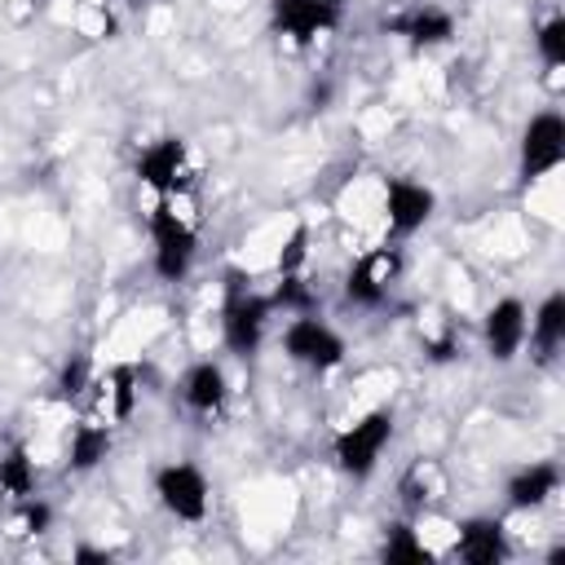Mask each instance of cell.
I'll use <instances>...</instances> for the list:
<instances>
[{
    "mask_svg": "<svg viewBox=\"0 0 565 565\" xmlns=\"http://www.w3.org/2000/svg\"><path fill=\"white\" fill-rule=\"evenodd\" d=\"M525 335L534 340L539 358H552V353L561 349V340H565V291L543 296V305L534 309V318H530Z\"/></svg>",
    "mask_w": 565,
    "mask_h": 565,
    "instance_id": "obj_16",
    "label": "cell"
},
{
    "mask_svg": "<svg viewBox=\"0 0 565 565\" xmlns=\"http://www.w3.org/2000/svg\"><path fill=\"white\" fill-rule=\"evenodd\" d=\"M561 159H565V119L556 110H543L521 132V181L530 185V181L556 172Z\"/></svg>",
    "mask_w": 565,
    "mask_h": 565,
    "instance_id": "obj_5",
    "label": "cell"
},
{
    "mask_svg": "<svg viewBox=\"0 0 565 565\" xmlns=\"http://www.w3.org/2000/svg\"><path fill=\"white\" fill-rule=\"evenodd\" d=\"M106 455H110V428H102V424H75L71 428L66 459L75 472H93L97 463H106Z\"/></svg>",
    "mask_w": 565,
    "mask_h": 565,
    "instance_id": "obj_17",
    "label": "cell"
},
{
    "mask_svg": "<svg viewBox=\"0 0 565 565\" xmlns=\"http://www.w3.org/2000/svg\"><path fill=\"white\" fill-rule=\"evenodd\" d=\"M137 181L150 185L154 194H181L190 185V159L181 137H159L137 154Z\"/></svg>",
    "mask_w": 565,
    "mask_h": 565,
    "instance_id": "obj_8",
    "label": "cell"
},
{
    "mask_svg": "<svg viewBox=\"0 0 565 565\" xmlns=\"http://www.w3.org/2000/svg\"><path fill=\"white\" fill-rule=\"evenodd\" d=\"M137 406V371L132 366H115L110 371V411L115 419H128Z\"/></svg>",
    "mask_w": 565,
    "mask_h": 565,
    "instance_id": "obj_22",
    "label": "cell"
},
{
    "mask_svg": "<svg viewBox=\"0 0 565 565\" xmlns=\"http://www.w3.org/2000/svg\"><path fill=\"white\" fill-rule=\"evenodd\" d=\"M380 552H384V561H393V565H428V561H433V552L424 547V539H419L411 525H388Z\"/></svg>",
    "mask_w": 565,
    "mask_h": 565,
    "instance_id": "obj_19",
    "label": "cell"
},
{
    "mask_svg": "<svg viewBox=\"0 0 565 565\" xmlns=\"http://www.w3.org/2000/svg\"><path fill=\"white\" fill-rule=\"evenodd\" d=\"M71 561H102V565H106L110 552H106V547H88V543H79V547L71 552Z\"/></svg>",
    "mask_w": 565,
    "mask_h": 565,
    "instance_id": "obj_26",
    "label": "cell"
},
{
    "mask_svg": "<svg viewBox=\"0 0 565 565\" xmlns=\"http://www.w3.org/2000/svg\"><path fill=\"white\" fill-rule=\"evenodd\" d=\"M150 243H154V274L163 282H181L199 256V234L194 225L172 207V203H159L150 212Z\"/></svg>",
    "mask_w": 565,
    "mask_h": 565,
    "instance_id": "obj_3",
    "label": "cell"
},
{
    "mask_svg": "<svg viewBox=\"0 0 565 565\" xmlns=\"http://www.w3.org/2000/svg\"><path fill=\"white\" fill-rule=\"evenodd\" d=\"M437 207V194L411 177H388L384 181V221H388V234H415L428 225Z\"/></svg>",
    "mask_w": 565,
    "mask_h": 565,
    "instance_id": "obj_9",
    "label": "cell"
},
{
    "mask_svg": "<svg viewBox=\"0 0 565 565\" xmlns=\"http://www.w3.org/2000/svg\"><path fill=\"white\" fill-rule=\"evenodd\" d=\"M384 35H402L411 44H446L455 35V18L437 4H419V9H406L397 18H384L380 22Z\"/></svg>",
    "mask_w": 565,
    "mask_h": 565,
    "instance_id": "obj_13",
    "label": "cell"
},
{
    "mask_svg": "<svg viewBox=\"0 0 565 565\" xmlns=\"http://www.w3.org/2000/svg\"><path fill=\"white\" fill-rule=\"evenodd\" d=\"M340 13L344 4L340 0H269V22L278 35L296 40V44H309L327 31L340 26Z\"/></svg>",
    "mask_w": 565,
    "mask_h": 565,
    "instance_id": "obj_6",
    "label": "cell"
},
{
    "mask_svg": "<svg viewBox=\"0 0 565 565\" xmlns=\"http://www.w3.org/2000/svg\"><path fill=\"white\" fill-rule=\"evenodd\" d=\"M269 305L274 309H287V313H313L318 296L309 291V282L300 274H278V287L269 291Z\"/></svg>",
    "mask_w": 565,
    "mask_h": 565,
    "instance_id": "obj_20",
    "label": "cell"
},
{
    "mask_svg": "<svg viewBox=\"0 0 565 565\" xmlns=\"http://www.w3.org/2000/svg\"><path fill=\"white\" fill-rule=\"evenodd\" d=\"M534 49H539V57H543V66H565V18L561 13H552L539 31H534Z\"/></svg>",
    "mask_w": 565,
    "mask_h": 565,
    "instance_id": "obj_21",
    "label": "cell"
},
{
    "mask_svg": "<svg viewBox=\"0 0 565 565\" xmlns=\"http://www.w3.org/2000/svg\"><path fill=\"white\" fill-rule=\"evenodd\" d=\"M455 556L463 565H499L508 556V534H503V521L494 516H472L459 525V539H455Z\"/></svg>",
    "mask_w": 565,
    "mask_h": 565,
    "instance_id": "obj_12",
    "label": "cell"
},
{
    "mask_svg": "<svg viewBox=\"0 0 565 565\" xmlns=\"http://www.w3.org/2000/svg\"><path fill=\"white\" fill-rule=\"evenodd\" d=\"M18 521H22L26 534H44V530L53 525V508H49L44 499L26 494V499H18Z\"/></svg>",
    "mask_w": 565,
    "mask_h": 565,
    "instance_id": "obj_24",
    "label": "cell"
},
{
    "mask_svg": "<svg viewBox=\"0 0 565 565\" xmlns=\"http://www.w3.org/2000/svg\"><path fill=\"white\" fill-rule=\"evenodd\" d=\"M282 353L309 371H331L344 362V340L335 327H327L322 318L313 313H296L282 331Z\"/></svg>",
    "mask_w": 565,
    "mask_h": 565,
    "instance_id": "obj_4",
    "label": "cell"
},
{
    "mask_svg": "<svg viewBox=\"0 0 565 565\" xmlns=\"http://www.w3.org/2000/svg\"><path fill=\"white\" fill-rule=\"evenodd\" d=\"M393 269H397V256L393 252H366V256H358L349 265V274H344V300L349 305H362V309H380L388 300Z\"/></svg>",
    "mask_w": 565,
    "mask_h": 565,
    "instance_id": "obj_11",
    "label": "cell"
},
{
    "mask_svg": "<svg viewBox=\"0 0 565 565\" xmlns=\"http://www.w3.org/2000/svg\"><path fill=\"white\" fill-rule=\"evenodd\" d=\"M525 327H530V313L516 296H503L486 309V322H481V335H486V353L494 362H512L525 344Z\"/></svg>",
    "mask_w": 565,
    "mask_h": 565,
    "instance_id": "obj_10",
    "label": "cell"
},
{
    "mask_svg": "<svg viewBox=\"0 0 565 565\" xmlns=\"http://www.w3.org/2000/svg\"><path fill=\"white\" fill-rule=\"evenodd\" d=\"M88 380H93V362H88V353H71V358L62 362L57 388H62V397H79V393L88 388Z\"/></svg>",
    "mask_w": 565,
    "mask_h": 565,
    "instance_id": "obj_23",
    "label": "cell"
},
{
    "mask_svg": "<svg viewBox=\"0 0 565 565\" xmlns=\"http://www.w3.org/2000/svg\"><path fill=\"white\" fill-rule=\"evenodd\" d=\"M225 393H230L225 366L212 362V358H207V362H194V366L181 375V402H185L194 415H212V411H221Z\"/></svg>",
    "mask_w": 565,
    "mask_h": 565,
    "instance_id": "obj_14",
    "label": "cell"
},
{
    "mask_svg": "<svg viewBox=\"0 0 565 565\" xmlns=\"http://www.w3.org/2000/svg\"><path fill=\"white\" fill-rule=\"evenodd\" d=\"M556 490H561V468L556 463H530L508 481V508H516V512L543 508Z\"/></svg>",
    "mask_w": 565,
    "mask_h": 565,
    "instance_id": "obj_15",
    "label": "cell"
},
{
    "mask_svg": "<svg viewBox=\"0 0 565 565\" xmlns=\"http://www.w3.org/2000/svg\"><path fill=\"white\" fill-rule=\"evenodd\" d=\"M154 494L168 516L177 521H203L207 516V477L194 463H168L154 472Z\"/></svg>",
    "mask_w": 565,
    "mask_h": 565,
    "instance_id": "obj_7",
    "label": "cell"
},
{
    "mask_svg": "<svg viewBox=\"0 0 565 565\" xmlns=\"http://www.w3.org/2000/svg\"><path fill=\"white\" fill-rule=\"evenodd\" d=\"M393 441V411H384V406H375V411H366V415H358L340 437H335V463H340V472L344 477H371L375 472V463H380V455H384V446Z\"/></svg>",
    "mask_w": 565,
    "mask_h": 565,
    "instance_id": "obj_2",
    "label": "cell"
},
{
    "mask_svg": "<svg viewBox=\"0 0 565 565\" xmlns=\"http://www.w3.org/2000/svg\"><path fill=\"white\" fill-rule=\"evenodd\" d=\"M0 490L13 494V499L35 494V463H31L26 446H13V450L0 455Z\"/></svg>",
    "mask_w": 565,
    "mask_h": 565,
    "instance_id": "obj_18",
    "label": "cell"
},
{
    "mask_svg": "<svg viewBox=\"0 0 565 565\" xmlns=\"http://www.w3.org/2000/svg\"><path fill=\"white\" fill-rule=\"evenodd\" d=\"M269 313H274L269 296H260L243 269H225V305H221V340H225V349L238 353V358L256 353L260 340H265Z\"/></svg>",
    "mask_w": 565,
    "mask_h": 565,
    "instance_id": "obj_1",
    "label": "cell"
},
{
    "mask_svg": "<svg viewBox=\"0 0 565 565\" xmlns=\"http://www.w3.org/2000/svg\"><path fill=\"white\" fill-rule=\"evenodd\" d=\"M305 243H309V230H305V225H296V230H291V238H287V243H282V252H278V274H300L305 252H309Z\"/></svg>",
    "mask_w": 565,
    "mask_h": 565,
    "instance_id": "obj_25",
    "label": "cell"
}]
</instances>
